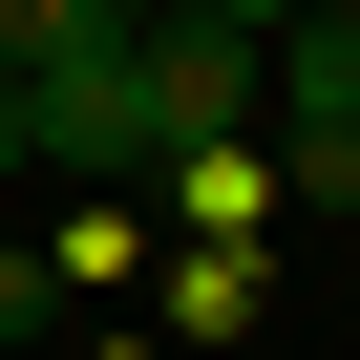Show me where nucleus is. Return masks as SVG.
I'll return each mask as SVG.
<instances>
[{"label": "nucleus", "mask_w": 360, "mask_h": 360, "mask_svg": "<svg viewBox=\"0 0 360 360\" xmlns=\"http://www.w3.org/2000/svg\"><path fill=\"white\" fill-rule=\"evenodd\" d=\"M191 22H233V43H276V22H297V0H191Z\"/></svg>", "instance_id": "nucleus-8"}, {"label": "nucleus", "mask_w": 360, "mask_h": 360, "mask_svg": "<svg viewBox=\"0 0 360 360\" xmlns=\"http://www.w3.org/2000/svg\"><path fill=\"white\" fill-rule=\"evenodd\" d=\"M127 64H148V169H169V148H233V127L276 106V64H255L233 22H148Z\"/></svg>", "instance_id": "nucleus-2"}, {"label": "nucleus", "mask_w": 360, "mask_h": 360, "mask_svg": "<svg viewBox=\"0 0 360 360\" xmlns=\"http://www.w3.org/2000/svg\"><path fill=\"white\" fill-rule=\"evenodd\" d=\"M22 318H43V276H22V255H0V339H22Z\"/></svg>", "instance_id": "nucleus-10"}, {"label": "nucleus", "mask_w": 360, "mask_h": 360, "mask_svg": "<svg viewBox=\"0 0 360 360\" xmlns=\"http://www.w3.org/2000/svg\"><path fill=\"white\" fill-rule=\"evenodd\" d=\"M22 169H64V191H148V64H127V43L43 64V85H22Z\"/></svg>", "instance_id": "nucleus-1"}, {"label": "nucleus", "mask_w": 360, "mask_h": 360, "mask_svg": "<svg viewBox=\"0 0 360 360\" xmlns=\"http://www.w3.org/2000/svg\"><path fill=\"white\" fill-rule=\"evenodd\" d=\"M169 212H191V255H255L276 233V148L233 127V148H169Z\"/></svg>", "instance_id": "nucleus-3"}, {"label": "nucleus", "mask_w": 360, "mask_h": 360, "mask_svg": "<svg viewBox=\"0 0 360 360\" xmlns=\"http://www.w3.org/2000/svg\"><path fill=\"white\" fill-rule=\"evenodd\" d=\"M85 22H127V43H148V22H191V0H85Z\"/></svg>", "instance_id": "nucleus-9"}, {"label": "nucleus", "mask_w": 360, "mask_h": 360, "mask_svg": "<svg viewBox=\"0 0 360 360\" xmlns=\"http://www.w3.org/2000/svg\"><path fill=\"white\" fill-rule=\"evenodd\" d=\"M0 191H22V85H0Z\"/></svg>", "instance_id": "nucleus-11"}, {"label": "nucleus", "mask_w": 360, "mask_h": 360, "mask_svg": "<svg viewBox=\"0 0 360 360\" xmlns=\"http://www.w3.org/2000/svg\"><path fill=\"white\" fill-rule=\"evenodd\" d=\"M255 64H276V106H360V0H297ZM276 106H255V127H276Z\"/></svg>", "instance_id": "nucleus-5"}, {"label": "nucleus", "mask_w": 360, "mask_h": 360, "mask_svg": "<svg viewBox=\"0 0 360 360\" xmlns=\"http://www.w3.org/2000/svg\"><path fill=\"white\" fill-rule=\"evenodd\" d=\"M85 43H127V22H85V0H0V85H43V64H85Z\"/></svg>", "instance_id": "nucleus-6"}, {"label": "nucleus", "mask_w": 360, "mask_h": 360, "mask_svg": "<svg viewBox=\"0 0 360 360\" xmlns=\"http://www.w3.org/2000/svg\"><path fill=\"white\" fill-rule=\"evenodd\" d=\"M255 318V255H169V339H233Z\"/></svg>", "instance_id": "nucleus-7"}, {"label": "nucleus", "mask_w": 360, "mask_h": 360, "mask_svg": "<svg viewBox=\"0 0 360 360\" xmlns=\"http://www.w3.org/2000/svg\"><path fill=\"white\" fill-rule=\"evenodd\" d=\"M276 212H360V106H276Z\"/></svg>", "instance_id": "nucleus-4"}]
</instances>
